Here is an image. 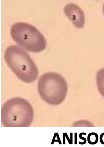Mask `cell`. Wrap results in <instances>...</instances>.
Segmentation results:
<instances>
[{
  "mask_svg": "<svg viewBox=\"0 0 104 147\" xmlns=\"http://www.w3.org/2000/svg\"><path fill=\"white\" fill-rule=\"evenodd\" d=\"M34 118L32 106L23 98H11L2 106L1 123L5 127H29Z\"/></svg>",
  "mask_w": 104,
  "mask_h": 147,
  "instance_id": "cell-1",
  "label": "cell"
},
{
  "mask_svg": "<svg viewBox=\"0 0 104 147\" xmlns=\"http://www.w3.org/2000/svg\"><path fill=\"white\" fill-rule=\"evenodd\" d=\"M5 58L10 69L21 81L30 83L37 80L38 70L25 50L17 46H10L6 50Z\"/></svg>",
  "mask_w": 104,
  "mask_h": 147,
  "instance_id": "cell-2",
  "label": "cell"
},
{
  "mask_svg": "<svg viewBox=\"0 0 104 147\" xmlns=\"http://www.w3.org/2000/svg\"><path fill=\"white\" fill-rule=\"evenodd\" d=\"M38 90L42 99L52 105H58L67 95V82L61 74L55 72L44 74L39 78Z\"/></svg>",
  "mask_w": 104,
  "mask_h": 147,
  "instance_id": "cell-3",
  "label": "cell"
},
{
  "mask_svg": "<svg viewBox=\"0 0 104 147\" xmlns=\"http://www.w3.org/2000/svg\"><path fill=\"white\" fill-rule=\"evenodd\" d=\"M11 34L14 41L28 51L38 53L46 47L45 37L30 24L23 22L14 24L11 27Z\"/></svg>",
  "mask_w": 104,
  "mask_h": 147,
  "instance_id": "cell-4",
  "label": "cell"
},
{
  "mask_svg": "<svg viewBox=\"0 0 104 147\" xmlns=\"http://www.w3.org/2000/svg\"><path fill=\"white\" fill-rule=\"evenodd\" d=\"M64 12L76 28L81 29L85 23L84 13L80 7L75 4H68L64 9Z\"/></svg>",
  "mask_w": 104,
  "mask_h": 147,
  "instance_id": "cell-5",
  "label": "cell"
},
{
  "mask_svg": "<svg viewBox=\"0 0 104 147\" xmlns=\"http://www.w3.org/2000/svg\"><path fill=\"white\" fill-rule=\"evenodd\" d=\"M97 82L99 92L104 96V68L100 70L97 72Z\"/></svg>",
  "mask_w": 104,
  "mask_h": 147,
  "instance_id": "cell-6",
  "label": "cell"
},
{
  "mask_svg": "<svg viewBox=\"0 0 104 147\" xmlns=\"http://www.w3.org/2000/svg\"><path fill=\"white\" fill-rule=\"evenodd\" d=\"M87 142L91 145H95L99 141V136L98 134L95 132H91L88 135Z\"/></svg>",
  "mask_w": 104,
  "mask_h": 147,
  "instance_id": "cell-7",
  "label": "cell"
},
{
  "mask_svg": "<svg viewBox=\"0 0 104 147\" xmlns=\"http://www.w3.org/2000/svg\"><path fill=\"white\" fill-rule=\"evenodd\" d=\"M83 135H84L86 136V134L85 133V132H82L80 134H79V138H80L81 139L83 140V142H79V144L80 145L85 144L87 142V140H86V139L85 138L83 137L82 136Z\"/></svg>",
  "mask_w": 104,
  "mask_h": 147,
  "instance_id": "cell-8",
  "label": "cell"
},
{
  "mask_svg": "<svg viewBox=\"0 0 104 147\" xmlns=\"http://www.w3.org/2000/svg\"><path fill=\"white\" fill-rule=\"evenodd\" d=\"M64 134L69 144H73V133H70V137H71V139L70 140L67 134L66 133H63Z\"/></svg>",
  "mask_w": 104,
  "mask_h": 147,
  "instance_id": "cell-9",
  "label": "cell"
},
{
  "mask_svg": "<svg viewBox=\"0 0 104 147\" xmlns=\"http://www.w3.org/2000/svg\"><path fill=\"white\" fill-rule=\"evenodd\" d=\"M103 136H104V132L101 134L99 138L100 142L101 144L103 145H104V142L103 140Z\"/></svg>",
  "mask_w": 104,
  "mask_h": 147,
  "instance_id": "cell-10",
  "label": "cell"
},
{
  "mask_svg": "<svg viewBox=\"0 0 104 147\" xmlns=\"http://www.w3.org/2000/svg\"><path fill=\"white\" fill-rule=\"evenodd\" d=\"M75 144H77V133H75Z\"/></svg>",
  "mask_w": 104,
  "mask_h": 147,
  "instance_id": "cell-11",
  "label": "cell"
},
{
  "mask_svg": "<svg viewBox=\"0 0 104 147\" xmlns=\"http://www.w3.org/2000/svg\"><path fill=\"white\" fill-rule=\"evenodd\" d=\"M103 13H104V7H103Z\"/></svg>",
  "mask_w": 104,
  "mask_h": 147,
  "instance_id": "cell-12",
  "label": "cell"
}]
</instances>
